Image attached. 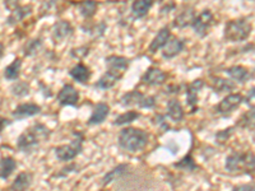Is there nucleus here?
Segmentation results:
<instances>
[{
    "label": "nucleus",
    "mask_w": 255,
    "mask_h": 191,
    "mask_svg": "<svg viewBox=\"0 0 255 191\" xmlns=\"http://www.w3.org/2000/svg\"><path fill=\"white\" fill-rule=\"evenodd\" d=\"M50 135L51 130L46 125L36 122L18 136L17 149L27 154L32 153L35 149H37L41 143L49 139Z\"/></svg>",
    "instance_id": "nucleus-1"
},
{
    "label": "nucleus",
    "mask_w": 255,
    "mask_h": 191,
    "mask_svg": "<svg viewBox=\"0 0 255 191\" xmlns=\"http://www.w3.org/2000/svg\"><path fill=\"white\" fill-rule=\"evenodd\" d=\"M149 136L144 130L135 129V127H125L120 131L119 145L124 151L135 152L143 151L148 144Z\"/></svg>",
    "instance_id": "nucleus-2"
},
{
    "label": "nucleus",
    "mask_w": 255,
    "mask_h": 191,
    "mask_svg": "<svg viewBox=\"0 0 255 191\" xmlns=\"http://www.w3.org/2000/svg\"><path fill=\"white\" fill-rule=\"evenodd\" d=\"M226 171L230 174H255V154L252 152H234L226 158Z\"/></svg>",
    "instance_id": "nucleus-3"
},
{
    "label": "nucleus",
    "mask_w": 255,
    "mask_h": 191,
    "mask_svg": "<svg viewBox=\"0 0 255 191\" xmlns=\"http://www.w3.org/2000/svg\"><path fill=\"white\" fill-rule=\"evenodd\" d=\"M252 29V23L247 18L229 20L225 26V38L232 42H241L249 37Z\"/></svg>",
    "instance_id": "nucleus-4"
},
{
    "label": "nucleus",
    "mask_w": 255,
    "mask_h": 191,
    "mask_svg": "<svg viewBox=\"0 0 255 191\" xmlns=\"http://www.w3.org/2000/svg\"><path fill=\"white\" fill-rule=\"evenodd\" d=\"M73 140L67 145H59L55 148V156L61 162H69L76 158L83 149L84 136L79 131L73 133Z\"/></svg>",
    "instance_id": "nucleus-5"
},
{
    "label": "nucleus",
    "mask_w": 255,
    "mask_h": 191,
    "mask_svg": "<svg viewBox=\"0 0 255 191\" xmlns=\"http://www.w3.org/2000/svg\"><path fill=\"white\" fill-rule=\"evenodd\" d=\"M122 103L124 106H139L142 108H154L156 107V98L152 96H143L138 91H131L123 96Z\"/></svg>",
    "instance_id": "nucleus-6"
},
{
    "label": "nucleus",
    "mask_w": 255,
    "mask_h": 191,
    "mask_svg": "<svg viewBox=\"0 0 255 191\" xmlns=\"http://www.w3.org/2000/svg\"><path fill=\"white\" fill-rule=\"evenodd\" d=\"M212 23H213V14H212L211 10L207 9V10H203L199 15L195 17L191 27H193V29H194L198 36L204 37L207 35L208 29L211 28Z\"/></svg>",
    "instance_id": "nucleus-7"
},
{
    "label": "nucleus",
    "mask_w": 255,
    "mask_h": 191,
    "mask_svg": "<svg viewBox=\"0 0 255 191\" xmlns=\"http://www.w3.org/2000/svg\"><path fill=\"white\" fill-rule=\"evenodd\" d=\"M243 101H244L243 96L239 95V93H235V95H229L226 96V97H225V98L217 104V106H216V111H217L218 113L226 115V113H230L234 110H236Z\"/></svg>",
    "instance_id": "nucleus-8"
},
{
    "label": "nucleus",
    "mask_w": 255,
    "mask_h": 191,
    "mask_svg": "<svg viewBox=\"0 0 255 191\" xmlns=\"http://www.w3.org/2000/svg\"><path fill=\"white\" fill-rule=\"evenodd\" d=\"M78 101L79 92L70 84H65L58 93V102L61 106H76Z\"/></svg>",
    "instance_id": "nucleus-9"
},
{
    "label": "nucleus",
    "mask_w": 255,
    "mask_h": 191,
    "mask_svg": "<svg viewBox=\"0 0 255 191\" xmlns=\"http://www.w3.org/2000/svg\"><path fill=\"white\" fill-rule=\"evenodd\" d=\"M41 112V107L36 103H20L12 112L14 120H23L27 117H32Z\"/></svg>",
    "instance_id": "nucleus-10"
},
{
    "label": "nucleus",
    "mask_w": 255,
    "mask_h": 191,
    "mask_svg": "<svg viewBox=\"0 0 255 191\" xmlns=\"http://www.w3.org/2000/svg\"><path fill=\"white\" fill-rule=\"evenodd\" d=\"M204 82L202 79H197L191 84L188 86V90H186V103L193 108V112L197 110V103H198V93L199 91L203 88Z\"/></svg>",
    "instance_id": "nucleus-11"
},
{
    "label": "nucleus",
    "mask_w": 255,
    "mask_h": 191,
    "mask_svg": "<svg viewBox=\"0 0 255 191\" xmlns=\"http://www.w3.org/2000/svg\"><path fill=\"white\" fill-rule=\"evenodd\" d=\"M123 77V73L116 72V70L109 69L105 73L104 76L99 79V82L96 83V87L100 90H110L116 84V82L120 81Z\"/></svg>",
    "instance_id": "nucleus-12"
},
{
    "label": "nucleus",
    "mask_w": 255,
    "mask_h": 191,
    "mask_svg": "<svg viewBox=\"0 0 255 191\" xmlns=\"http://www.w3.org/2000/svg\"><path fill=\"white\" fill-rule=\"evenodd\" d=\"M195 17H197V15H195L194 8L186 6L185 9H183V12L175 17L172 24H174V27H177V28H185V27L193 24Z\"/></svg>",
    "instance_id": "nucleus-13"
},
{
    "label": "nucleus",
    "mask_w": 255,
    "mask_h": 191,
    "mask_svg": "<svg viewBox=\"0 0 255 191\" xmlns=\"http://www.w3.org/2000/svg\"><path fill=\"white\" fill-rule=\"evenodd\" d=\"M110 113V107H109L108 103H104V102H100L95 106L93 108L92 115L90 116L88 119V125H99L106 120L108 115Z\"/></svg>",
    "instance_id": "nucleus-14"
},
{
    "label": "nucleus",
    "mask_w": 255,
    "mask_h": 191,
    "mask_svg": "<svg viewBox=\"0 0 255 191\" xmlns=\"http://www.w3.org/2000/svg\"><path fill=\"white\" fill-rule=\"evenodd\" d=\"M73 33V27L69 22L67 20H59L54 24L52 27V38L54 41L59 42V41H63L64 38L69 37Z\"/></svg>",
    "instance_id": "nucleus-15"
},
{
    "label": "nucleus",
    "mask_w": 255,
    "mask_h": 191,
    "mask_svg": "<svg viewBox=\"0 0 255 191\" xmlns=\"http://www.w3.org/2000/svg\"><path fill=\"white\" fill-rule=\"evenodd\" d=\"M166 79H167V74L158 68L148 69L143 76V82L145 84H149V86H159V84L165 83Z\"/></svg>",
    "instance_id": "nucleus-16"
},
{
    "label": "nucleus",
    "mask_w": 255,
    "mask_h": 191,
    "mask_svg": "<svg viewBox=\"0 0 255 191\" xmlns=\"http://www.w3.org/2000/svg\"><path fill=\"white\" fill-rule=\"evenodd\" d=\"M184 50V41L180 38H170L167 44L163 46L162 55L165 59H172Z\"/></svg>",
    "instance_id": "nucleus-17"
},
{
    "label": "nucleus",
    "mask_w": 255,
    "mask_h": 191,
    "mask_svg": "<svg viewBox=\"0 0 255 191\" xmlns=\"http://www.w3.org/2000/svg\"><path fill=\"white\" fill-rule=\"evenodd\" d=\"M32 13V5H23V6H18L14 10L10 12L9 17L6 18V24L8 26H15L19 22L24 19L26 17H28Z\"/></svg>",
    "instance_id": "nucleus-18"
},
{
    "label": "nucleus",
    "mask_w": 255,
    "mask_h": 191,
    "mask_svg": "<svg viewBox=\"0 0 255 191\" xmlns=\"http://www.w3.org/2000/svg\"><path fill=\"white\" fill-rule=\"evenodd\" d=\"M170 38H171V32H170V29L167 27L161 28L158 31V33L156 35V37L151 42V45H149V51L156 52L159 49H163V46L167 44Z\"/></svg>",
    "instance_id": "nucleus-19"
},
{
    "label": "nucleus",
    "mask_w": 255,
    "mask_h": 191,
    "mask_svg": "<svg viewBox=\"0 0 255 191\" xmlns=\"http://www.w3.org/2000/svg\"><path fill=\"white\" fill-rule=\"evenodd\" d=\"M184 108L181 106V103L179 102V99L172 98L167 102V116L172 121L180 122L183 121L184 119Z\"/></svg>",
    "instance_id": "nucleus-20"
},
{
    "label": "nucleus",
    "mask_w": 255,
    "mask_h": 191,
    "mask_svg": "<svg viewBox=\"0 0 255 191\" xmlns=\"http://www.w3.org/2000/svg\"><path fill=\"white\" fill-rule=\"evenodd\" d=\"M32 184V174L20 172L10 185V191H27Z\"/></svg>",
    "instance_id": "nucleus-21"
},
{
    "label": "nucleus",
    "mask_w": 255,
    "mask_h": 191,
    "mask_svg": "<svg viewBox=\"0 0 255 191\" xmlns=\"http://www.w3.org/2000/svg\"><path fill=\"white\" fill-rule=\"evenodd\" d=\"M17 168V161L12 157H1L0 158V179L6 180Z\"/></svg>",
    "instance_id": "nucleus-22"
},
{
    "label": "nucleus",
    "mask_w": 255,
    "mask_h": 191,
    "mask_svg": "<svg viewBox=\"0 0 255 191\" xmlns=\"http://www.w3.org/2000/svg\"><path fill=\"white\" fill-rule=\"evenodd\" d=\"M154 0H134L131 4V13L135 18H143L153 5Z\"/></svg>",
    "instance_id": "nucleus-23"
},
{
    "label": "nucleus",
    "mask_w": 255,
    "mask_h": 191,
    "mask_svg": "<svg viewBox=\"0 0 255 191\" xmlns=\"http://www.w3.org/2000/svg\"><path fill=\"white\" fill-rule=\"evenodd\" d=\"M69 76L74 81L79 82V83H86L91 78V70L84 64H78V65H76V67L70 69Z\"/></svg>",
    "instance_id": "nucleus-24"
},
{
    "label": "nucleus",
    "mask_w": 255,
    "mask_h": 191,
    "mask_svg": "<svg viewBox=\"0 0 255 191\" xmlns=\"http://www.w3.org/2000/svg\"><path fill=\"white\" fill-rule=\"evenodd\" d=\"M106 64H108L109 69L116 70V72L119 73H124L128 69V67H129L130 61L128 60L127 58H123V56L113 55L106 59Z\"/></svg>",
    "instance_id": "nucleus-25"
},
{
    "label": "nucleus",
    "mask_w": 255,
    "mask_h": 191,
    "mask_svg": "<svg viewBox=\"0 0 255 191\" xmlns=\"http://www.w3.org/2000/svg\"><path fill=\"white\" fill-rule=\"evenodd\" d=\"M20 68H22V60L19 58L14 59L8 67L4 69V78L8 81H15L19 77Z\"/></svg>",
    "instance_id": "nucleus-26"
},
{
    "label": "nucleus",
    "mask_w": 255,
    "mask_h": 191,
    "mask_svg": "<svg viewBox=\"0 0 255 191\" xmlns=\"http://www.w3.org/2000/svg\"><path fill=\"white\" fill-rule=\"evenodd\" d=\"M226 73L232 79H235L236 82H240V83H244V82H247L248 79L250 78L249 70L244 67L229 68V69L226 70Z\"/></svg>",
    "instance_id": "nucleus-27"
},
{
    "label": "nucleus",
    "mask_w": 255,
    "mask_h": 191,
    "mask_svg": "<svg viewBox=\"0 0 255 191\" xmlns=\"http://www.w3.org/2000/svg\"><path fill=\"white\" fill-rule=\"evenodd\" d=\"M78 9L84 18L90 19V18L95 15L96 10H97V3H96L95 0H83V1L78 4Z\"/></svg>",
    "instance_id": "nucleus-28"
},
{
    "label": "nucleus",
    "mask_w": 255,
    "mask_h": 191,
    "mask_svg": "<svg viewBox=\"0 0 255 191\" xmlns=\"http://www.w3.org/2000/svg\"><path fill=\"white\" fill-rule=\"evenodd\" d=\"M212 88L216 93H227L235 90V84L223 78H215L212 83Z\"/></svg>",
    "instance_id": "nucleus-29"
},
{
    "label": "nucleus",
    "mask_w": 255,
    "mask_h": 191,
    "mask_svg": "<svg viewBox=\"0 0 255 191\" xmlns=\"http://www.w3.org/2000/svg\"><path fill=\"white\" fill-rule=\"evenodd\" d=\"M128 167H129V166H127V165L116 166L113 171H110L109 174L105 175L104 180H102V184H104V185H109V184L113 183L114 180H116L118 177H122L123 175L128 171Z\"/></svg>",
    "instance_id": "nucleus-30"
},
{
    "label": "nucleus",
    "mask_w": 255,
    "mask_h": 191,
    "mask_svg": "<svg viewBox=\"0 0 255 191\" xmlns=\"http://www.w3.org/2000/svg\"><path fill=\"white\" fill-rule=\"evenodd\" d=\"M140 117V113L136 112V111H128V112L122 113L114 120V125H127L130 124V122L135 121Z\"/></svg>",
    "instance_id": "nucleus-31"
},
{
    "label": "nucleus",
    "mask_w": 255,
    "mask_h": 191,
    "mask_svg": "<svg viewBox=\"0 0 255 191\" xmlns=\"http://www.w3.org/2000/svg\"><path fill=\"white\" fill-rule=\"evenodd\" d=\"M174 167L180 168V170H186V171H195L198 168V166L197 163L194 162V159H193L191 154H186L181 161L175 163Z\"/></svg>",
    "instance_id": "nucleus-32"
},
{
    "label": "nucleus",
    "mask_w": 255,
    "mask_h": 191,
    "mask_svg": "<svg viewBox=\"0 0 255 191\" xmlns=\"http://www.w3.org/2000/svg\"><path fill=\"white\" fill-rule=\"evenodd\" d=\"M10 92L13 93V96L19 97V98L24 97L29 93V84L26 83V82H17L10 87Z\"/></svg>",
    "instance_id": "nucleus-33"
},
{
    "label": "nucleus",
    "mask_w": 255,
    "mask_h": 191,
    "mask_svg": "<svg viewBox=\"0 0 255 191\" xmlns=\"http://www.w3.org/2000/svg\"><path fill=\"white\" fill-rule=\"evenodd\" d=\"M41 46H42V41H41L40 38H33V40L28 41V42L26 44V46H24V49H23L24 55H26V56H33L36 52H37L38 50L41 49Z\"/></svg>",
    "instance_id": "nucleus-34"
},
{
    "label": "nucleus",
    "mask_w": 255,
    "mask_h": 191,
    "mask_svg": "<svg viewBox=\"0 0 255 191\" xmlns=\"http://www.w3.org/2000/svg\"><path fill=\"white\" fill-rule=\"evenodd\" d=\"M239 125L241 127H255V107H252L248 112L244 113Z\"/></svg>",
    "instance_id": "nucleus-35"
},
{
    "label": "nucleus",
    "mask_w": 255,
    "mask_h": 191,
    "mask_svg": "<svg viewBox=\"0 0 255 191\" xmlns=\"http://www.w3.org/2000/svg\"><path fill=\"white\" fill-rule=\"evenodd\" d=\"M232 131H234V127H231V129H226V130H222L220 131V133L216 134V140H217V143H220V144H222V143L226 142L227 139L230 138V135L232 134Z\"/></svg>",
    "instance_id": "nucleus-36"
},
{
    "label": "nucleus",
    "mask_w": 255,
    "mask_h": 191,
    "mask_svg": "<svg viewBox=\"0 0 255 191\" xmlns=\"http://www.w3.org/2000/svg\"><path fill=\"white\" fill-rule=\"evenodd\" d=\"M88 52H90V49H88V47H86V46H83V47H78V49L72 50V52H70V54H72L73 58L83 59V58H86V56H87Z\"/></svg>",
    "instance_id": "nucleus-37"
},
{
    "label": "nucleus",
    "mask_w": 255,
    "mask_h": 191,
    "mask_svg": "<svg viewBox=\"0 0 255 191\" xmlns=\"http://www.w3.org/2000/svg\"><path fill=\"white\" fill-rule=\"evenodd\" d=\"M154 122H156L158 126H161L163 130H168V125L166 122V116L163 115H156L154 116Z\"/></svg>",
    "instance_id": "nucleus-38"
},
{
    "label": "nucleus",
    "mask_w": 255,
    "mask_h": 191,
    "mask_svg": "<svg viewBox=\"0 0 255 191\" xmlns=\"http://www.w3.org/2000/svg\"><path fill=\"white\" fill-rule=\"evenodd\" d=\"M232 191H255V184H243V185L235 186Z\"/></svg>",
    "instance_id": "nucleus-39"
},
{
    "label": "nucleus",
    "mask_w": 255,
    "mask_h": 191,
    "mask_svg": "<svg viewBox=\"0 0 255 191\" xmlns=\"http://www.w3.org/2000/svg\"><path fill=\"white\" fill-rule=\"evenodd\" d=\"M19 3L20 0H4V6H5L8 10H14L15 8H18L19 6Z\"/></svg>",
    "instance_id": "nucleus-40"
},
{
    "label": "nucleus",
    "mask_w": 255,
    "mask_h": 191,
    "mask_svg": "<svg viewBox=\"0 0 255 191\" xmlns=\"http://www.w3.org/2000/svg\"><path fill=\"white\" fill-rule=\"evenodd\" d=\"M247 104H249V107H255V88H253L249 93H248L247 98H245Z\"/></svg>",
    "instance_id": "nucleus-41"
},
{
    "label": "nucleus",
    "mask_w": 255,
    "mask_h": 191,
    "mask_svg": "<svg viewBox=\"0 0 255 191\" xmlns=\"http://www.w3.org/2000/svg\"><path fill=\"white\" fill-rule=\"evenodd\" d=\"M10 124H12V120H9L6 119V117H1V116H0V134L3 133L4 129Z\"/></svg>",
    "instance_id": "nucleus-42"
},
{
    "label": "nucleus",
    "mask_w": 255,
    "mask_h": 191,
    "mask_svg": "<svg viewBox=\"0 0 255 191\" xmlns=\"http://www.w3.org/2000/svg\"><path fill=\"white\" fill-rule=\"evenodd\" d=\"M76 167H77L76 165L68 166V168H63V170H61V171L59 172V174H58V176H59V177H63L64 175H68V174H69V172L74 171V170H76Z\"/></svg>",
    "instance_id": "nucleus-43"
},
{
    "label": "nucleus",
    "mask_w": 255,
    "mask_h": 191,
    "mask_svg": "<svg viewBox=\"0 0 255 191\" xmlns=\"http://www.w3.org/2000/svg\"><path fill=\"white\" fill-rule=\"evenodd\" d=\"M4 50H5V47H4V45L1 44V42H0V59L3 58V55H4Z\"/></svg>",
    "instance_id": "nucleus-44"
}]
</instances>
